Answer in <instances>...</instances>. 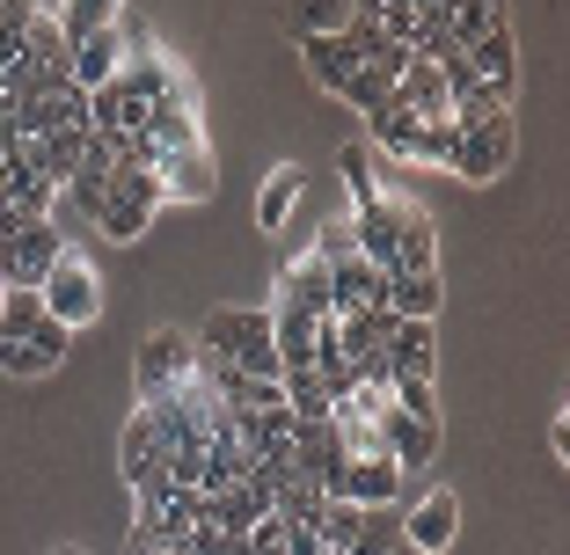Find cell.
Returning a JSON list of instances; mask_svg holds the SVG:
<instances>
[{"mask_svg": "<svg viewBox=\"0 0 570 555\" xmlns=\"http://www.w3.org/2000/svg\"><path fill=\"white\" fill-rule=\"evenodd\" d=\"M190 344H198V358H219V366L256 373V380H278V351H271V315L264 307H213Z\"/></svg>", "mask_w": 570, "mask_h": 555, "instance_id": "6da1fadb", "label": "cell"}, {"mask_svg": "<svg viewBox=\"0 0 570 555\" xmlns=\"http://www.w3.org/2000/svg\"><path fill=\"white\" fill-rule=\"evenodd\" d=\"M154 212H161V184H154V169H110V184H102V212L96 227L110 241H139L154 227Z\"/></svg>", "mask_w": 570, "mask_h": 555, "instance_id": "7a4b0ae2", "label": "cell"}, {"mask_svg": "<svg viewBox=\"0 0 570 555\" xmlns=\"http://www.w3.org/2000/svg\"><path fill=\"white\" fill-rule=\"evenodd\" d=\"M512 153H520V125L504 110V118H483V125H469V132L453 139L446 169L461 176V184H498V176L512 169Z\"/></svg>", "mask_w": 570, "mask_h": 555, "instance_id": "3957f363", "label": "cell"}, {"mask_svg": "<svg viewBox=\"0 0 570 555\" xmlns=\"http://www.w3.org/2000/svg\"><path fill=\"white\" fill-rule=\"evenodd\" d=\"M37 307H45L51 321H67V329H81V321L102 315V286H96V270L81 264V249H67L51 264V278L37 286Z\"/></svg>", "mask_w": 570, "mask_h": 555, "instance_id": "277c9868", "label": "cell"}, {"mask_svg": "<svg viewBox=\"0 0 570 555\" xmlns=\"http://www.w3.org/2000/svg\"><path fill=\"white\" fill-rule=\"evenodd\" d=\"M190 366H198V344H190L184 329H154V337L139 344V358H132L139 403H154V395H168V387H184Z\"/></svg>", "mask_w": 570, "mask_h": 555, "instance_id": "5b68a950", "label": "cell"}, {"mask_svg": "<svg viewBox=\"0 0 570 555\" xmlns=\"http://www.w3.org/2000/svg\"><path fill=\"white\" fill-rule=\"evenodd\" d=\"M59 256H67V235H59L51 219H22L16 227V264H8V293H37Z\"/></svg>", "mask_w": 570, "mask_h": 555, "instance_id": "8992f818", "label": "cell"}, {"mask_svg": "<svg viewBox=\"0 0 570 555\" xmlns=\"http://www.w3.org/2000/svg\"><path fill=\"white\" fill-rule=\"evenodd\" d=\"M154 184H161V205H205L219 190L213 147H198V153H161V161H154Z\"/></svg>", "mask_w": 570, "mask_h": 555, "instance_id": "52a82bcc", "label": "cell"}, {"mask_svg": "<svg viewBox=\"0 0 570 555\" xmlns=\"http://www.w3.org/2000/svg\"><path fill=\"white\" fill-rule=\"evenodd\" d=\"M453 534H461V497H453V489H432V497H417V505L403 512V541L417 555H446Z\"/></svg>", "mask_w": 570, "mask_h": 555, "instance_id": "ba28073f", "label": "cell"}, {"mask_svg": "<svg viewBox=\"0 0 570 555\" xmlns=\"http://www.w3.org/2000/svg\"><path fill=\"white\" fill-rule=\"evenodd\" d=\"M344 438H336V424H301L293 432V468L307 475V483L322 489V497H336V475H344Z\"/></svg>", "mask_w": 570, "mask_h": 555, "instance_id": "9c48e42d", "label": "cell"}, {"mask_svg": "<svg viewBox=\"0 0 570 555\" xmlns=\"http://www.w3.org/2000/svg\"><path fill=\"white\" fill-rule=\"evenodd\" d=\"M387 219H395V270H439L432 212L417 198H387Z\"/></svg>", "mask_w": 570, "mask_h": 555, "instance_id": "30bf717a", "label": "cell"}, {"mask_svg": "<svg viewBox=\"0 0 570 555\" xmlns=\"http://www.w3.org/2000/svg\"><path fill=\"white\" fill-rule=\"evenodd\" d=\"M147 139H154V153H198V147H205V132H198V102H190V88H184V96L147 102Z\"/></svg>", "mask_w": 570, "mask_h": 555, "instance_id": "8fae6325", "label": "cell"}, {"mask_svg": "<svg viewBox=\"0 0 570 555\" xmlns=\"http://www.w3.org/2000/svg\"><path fill=\"white\" fill-rule=\"evenodd\" d=\"M366 307H387V286L366 256H336L330 264V315H366Z\"/></svg>", "mask_w": 570, "mask_h": 555, "instance_id": "7c38bea8", "label": "cell"}, {"mask_svg": "<svg viewBox=\"0 0 570 555\" xmlns=\"http://www.w3.org/2000/svg\"><path fill=\"white\" fill-rule=\"evenodd\" d=\"M336 497L358 512H381L403 497V468L395 460H344V475H336Z\"/></svg>", "mask_w": 570, "mask_h": 555, "instance_id": "4fadbf2b", "label": "cell"}, {"mask_svg": "<svg viewBox=\"0 0 570 555\" xmlns=\"http://www.w3.org/2000/svg\"><path fill=\"white\" fill-rule=\"evenodd\" d=\"M118 468H125V489L154 483V475L168 468V446L154 438V417H147V409H132V417H125V438H118Z\"/></svg>", "mask_w": 570, "mask_h": 555, "instance_id": "5bb4252c", "label": "cell"}, {"mask_svg": "<svg viewBox=\"0 0 570 555\" xmlns=\"http://www.w3.org/2000/svg\"><path fill=\"white\" fill-rule=\"evenodd\" d=\"M344 44H352V59L358 67H381V73H395L403 81V67H410V51L395 44V37L373 22V8H352V22H344Z\"/></svg>", "mask_w": 570, "mask_h": 555, "instance_id": "9a60e30c", "label": "cell"}, {"mask_svg": "<svg viewBox=\"0 0 570 555\" xmlns=\"http://www.w3.org/2000/svg\"><path fill=\"white\" fill-rule=\"evenodd\" d=\"M387 307L403 321H439V307H446V286H439V270H387Z\"/></svg>", "mask_w": 570, "mask_h": 555, "instance_id": "2e32d148", "label": "cell"}, {"mask_svg": "<svg viewBox=\"0 0 570 555\" xmlns=\"http://www.w3.org/2000/svg\"><path fill=\"white\" fill-rule=\"evenodd\" d=\"M395 110H410V118H424V125H453L446 118V81H439L432 59H410V67H403V81H395Z\"/></svg>", "mask_w": 570, "mask_h": 555, "instance_id": "e0dca14e", "label": "cell"}, {"mask_svg": "<svg viewBox=\"0 0 570 555\" xmlns=\"http://www.w3.org/2000/svg\"><path fill=\"white\" fill-rule=\"evenodd\" d=\"M22 153H30V169L45 176L51 190H67L73 169H81V153H88V132H45V139H22Z\"/></svg>", "mask_w": 570, "mask_h": 555, "instance_id": "ac0fdd59", "label": "cell"}, {"mask_svg": "<svg viewBox=\"0 0 570 555\" xmlns=\"http://www.w3.org/2000/svg\"><path fill=\"white\" fill-rule=\"evenodd\" d=\"M278 300L301 307L307 321H322V315H330V264H322V256H301V264L278 278Z\"/></svg>", "mask_w": 570, "mask_h": 555, "instance_id": "d6986e66", "label": "cell"}, {"mask_svg": "<svg viewBox=\"0 0 570 555\" xmlns=\"http://www.w3.org/2000/svg\"><path fill=\"white\" fill-rule=\"evenodd\" d=\"M301 190H307V169L301 161H278V169L264 176V190H256V227L278 235L285 219H293V198H301Z\"/></svg>", "mask_w": 570, "mask_h": 555, "instance_id": "ffe728a7", "label": "cell"}, {"mask_svg": "<svg viewBox=\"0 0 570 555\" xmlns=\"http://www.w3.org/2000/svg\"><path fill=\"white\" fill-rule=\"evenodd\" d=\"M301 59L315 67V81L330 88V96H352L358 59H352V44H344V37H301Z\"/></svg>", "mask_w": 570, "mask_h": 555, "instance_id": "44dd1931", "label": "cell"}, {"mask_svg": "<svg viewBox=\"0 0 570 555\" xmlns=\"http://www.w3.org/2000/svg\"><path fill=\"white\" fill-rule=\"evenodd\" d=\"M469 73H475L483 88H498L504 102H512V81H520V51H512V30H490L483 44L469 51Z\"/></svg>", "mask_w": 570, "mask_h": 555, "instance_id": "7402d4cb", "label": "cell"}, {"mask_svg": "<svg viewBox=\"0 0 570 555\" xmlns=\"http://www.w3.org/2000/svg\"><path fill=\"white\" fill-rule=\"evenodd\" d=\"M366 125H373L366 147L395 153V161H417V147H424V118H410V110H395V102H387L381 118H366Z\"/></svg>", "mask_w": 570, "mask_h": 555, "instance_id": "603a6c76", "label": "cell"}, {"mask_svg": "<svg viewBox=\"0 0 570 555\" xmlns=\"http://www.w3.org/2000/svg\"><path fill=\"white\" fill-rule=\"evenodd\" d=\"M118 16H125V8H110V0H67V8H51V22H59L67 44H88V37L118 30Z\"/></svg>", "mask_w": 570, "mask_h": 555, "instance_id": "cb8c5ba5", "label": "cell"}, {"mask_svg": "<svg viewBox=\"0 0 570 555\" xmlns=\"http://www.w3.org/2000/svg\"><path fill=\"white\" fill-rule=\"evenodd\" d=\"M490 30H504V8H498V0H453V22H446V44L453 51H475Z\"/></svg>", "mask_w": 570, "mask_h": 555, "instance_id": "d4e9b609", "label": "cell"}, {"mask_svg": "<svg viewBox=\"0 0 570 555\" xmlns=\"http://www.w3.org/2000/svg\"><path fill=\"white\" fill-rule=\"evenodd\" d=\"M387 358H395V373H417V380H432V321H395Z\"/></svg>", "mask_w": 570, "mask_h": 555, "instance_id": "484cf974", "label": "cell"}, {"mask_svg": "<svg viewBox=\"0 0 570 555\" xmlns=\"http://www.w3.org/2000/svg\"><path fill=\"white\" fill-rule=\"evenodd\" d=\"M358 526H366V512L358 505H344V497H322V512H315V534H322V548L330 555H344L358 541Z\"/></svg>", "mask_w": 570, "mask_h": 555, "instance_id": "4316f807", "label": "cell"}, {"mask_svg": "<svg viewBox=\"0 0 570 555\" xmlns=\"http://www.w3.org/2000/svg\"><path fill=\"white\" fill-rule=\"evenodd\" d=\"M278 387H285V409H293V417L301 424H330V395H322V380L315 373H278Z\"/></svg>", "mask_w": 570, "mask_h": 555, "instance_id": "83f0119b", "label": "cell"}, {"mask_svg": "<svg viewBox=\"0 0 570 555\" xmlns=\"http://www.w3.org/2000/svg\"><path fill=\"white\" fill-rule=\"evenodd\" d=\"M387 403L403 409L410 424H432V432H439V395H432V380H417V373H395V380H387Z\"/></svg>", "mask_w": 570, "mask_h": 555, "instance_id": "f1b7e54d", "label": "cell"}, {"mask_svg": "<svg viewBox=\"0 0 570 555\" xmlns=\"http://www.w3.org/2000/svg\"><path fill=\"white\" fill-rule=\"evenodd\" d=\"M395 548H403V512L381 505V512H366V526H358V541L344 555H395Z\"/></svg>", "mask_w": 570, "mask_h": 555, "instance_id": "f546056e", "label": "cell"}, {"mask_svg": "<svg viewBox=\"0 0 570 555\" xmlns=\"http://www.w3.org/2000/svg\"><path fill=\"white\" fill-rule=\"evenodd\" d=\"M51 366H59V358H51L45 344H30V337H0V373H8V380H45Z\"/></svg>", "mask_w": 570, "mask_h": 555, "instance_id": "4dcf8cb0", "label": "cell"}, {"mask_svg": "<svg viewBox=\"0 0 570 555\" xmlns=\"http://www.w3.org/2000/svg\"><path fill=\"white\" fill-rule=\"evenodd\" d=\"M336 169H344V184H352V212H358V205H373V198H381V190H373V153L358 147V139H352L344 153H336Z\"/></svg>", "mask_w": 570, "mask_h": 555, "instance_id": "1f68e13d", "label": "cell"}, {"mask_svg": "<svg viewBox=\"0 0 570 555\" xmlns=\"http://www.w3.org/2000/svg\"><path fill=\"white\" fill-rule=\"evenodd\" d=\"M344 102H358L366 118H381L387 102H395V73H381V67H358V81H352V96Z\"/></svg>", "mask_w": 570, "mask_h": 555, "instance_id": "d6a6232c", "label": "cell"}, {"mask_svg": "<svg viewBox=\"0 0 570 555\" xmlns=\"http://www.w3.org/2000/svg\"><path fill=\"white\" fill-rule=\"evenodd\" d=\"M352 8H293V37H344Z\"/></svg>", "mask_w": 570, "mask_h": 555, "instance_id": "836d02e7", "label": "cell"}, {"mask_svg": "<svg viewBox=\"0 0 570 555\" xmlns=\"http://www.w3.org/2000/svg\"><path fill=\"white\" fill-rule=\"evenodd\" d=\"M22 30H30V8H22V0H16V8H0V73L22 59Z\"/></svg>", "mask_w": 570, "mask_h": 555, "instance_id": "e575fe53", "label": "cell"}, {"mask_svg": "<svg viewBox=\"0 0 570 555\" xmlns=\"http://www.w3.org/2000/svg\"><path fill=\"white\" fill-rule=\"evenodd\" d=\"M307 256H322V264H336V256H358V241H352V219H330V227L315 235V249H307Z\"/></svg>", "mask_w": 570, "mask_h": 555, "instance_id": "d590c367", "label": "cell"}, {"mask_svg": "<svg viewBox=\"0 0 570 555\" xmlns=\"http://www.w3.org/2000/svg\"><path fill=\"white\" fill-rule=\"evenodd\" d=\"M453 125H424V147H417V161H432V169H446V153H453Z\"/></svg>", "mask_w": 570, "mask_h": 555, "instance_id": "8d00e7d4", "label": "cell"}, {"mask_svg": "<svg viewBox=\"0 0 570 555\" xmlns=\"http://www.w3.org/2000/svg\"><path fill=\"white\" fill-rule=\"evenodd\" d=\"M285 555H330V548H322V534L307 519H285Z\"/></svg>", "mask_w": 570, "mask_h": 555, "instance_id": "74e56055", "label": "cell"}, {"mask_svg": "<svg viewBox=\"0 0 570 555\" xmlns=\"http://www.w3.org/2000/svg\"><path fill=\"white\" fill-rule=\"evenodd\" d=\"M395 555H417V548H410V541H403V548H395Z\"/></svg>", "mask_w": 570, "mask_h": 555, "instance_id": "f35d334b", "label": "cell"}, {"mask_svg": "<svg viewBox=\"0 0 570 555\" xmlns=\"http://www.w3.org/2000/svg\"><path fill=\"white\" fill-rule=\"evenodd\" d=\"M59 555H81V548H59Z\"/></svg>", "mask_w": 570, "mask_h": 555, "instance_id": "ab89813d", "label": "cell"}]
</instances>
